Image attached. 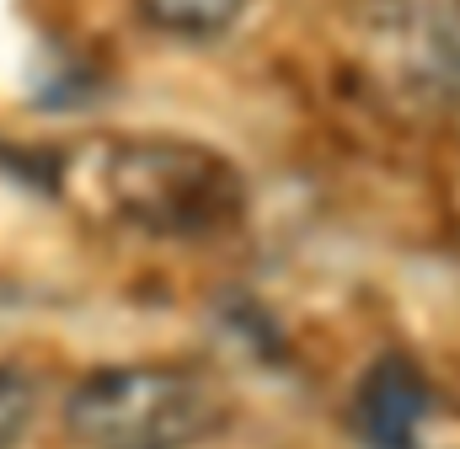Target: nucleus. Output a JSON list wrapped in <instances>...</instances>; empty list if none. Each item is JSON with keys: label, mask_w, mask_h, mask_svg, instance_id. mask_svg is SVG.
Masks as SVG:
<instances>
[{"label": "nucleus", "mask_w": 460, "mask_h": 449, "mask_svg": "<svg viewBox=\"0 0 460 449\" xmlns=\"http://www.w3.org/2000/svg\"><path fill=\"white\" fill-rule=\"evenodd\" d=\"M59 188L92 220L172 241L230 230L246 204L241 172L193 139H86L59 155Z\"/></svg>", "instance_id": "f257e3e1"}, {"label": "nucleus", "mask_w": 460, "mask_h": 449, "mask_svg": "<svg viewBox=\"0 0 460 449\" xmlns=\"http://www.w3.org/2000/svg\"><path fill=\"white\" fill-rule=\"evenodd\" d=\"M226 423V391L193 364H118L86 374L65 401L81 449H199Z\"/></svg>", "instance_id": "f03ea898"}, {"label": "nucleus", "mask_w": 460, "mask_h": 449, "mask_svg": "<svg viewBox=\"0 0 460 449\" xmlns=\"http://www.w3.org/2000/svg\"><path fill=\"white\" fill-rule=\"evenodd\" d=\"M353 65L402 118L460 112V0H358Z\"/></svg>", "instance_id": "7ed1b4c3"}, {"label": "nucleus", "mask_w": 460, "mask_h": 449, "mask_svg": "<svg viewBox=\"0 0 460 449\" xmlns=\"http://www.w3.org/2000/svg\"><path fill=\"white\" fill-rule=\"evenodd\" d=\"M429 380L418 374L412 358L402 353H385L364 380H358V396H353V423L364 434L369 449H407L418 423L429 418Z\"/></svg>", "instance_id": "20e7f679"}, {"label": "nucleus", "mask_w": 460, "mask_h": 449, "mask_svg": "<svg viewBox=\"0 0 460 449\" xmlns=\"http://www.w3.org/2000/svg\"><path fill=\"white\" fill-rule=\"evenodd\" d=\"M246 11V0H139V16L172 38H215Z\"/></svg>", "instance_id": "39448f33"}, {"label": "nucleus", "mask_w": 460, "mask_h": 449, "mask_svg": "<svg viewBox=\"0 0 460 449\" xmlns=\"http://www.w3.org/2000/svg\"><path fill=\"white\" fill-rule=\"evenodd\" d=\"M38 418V391L22 369L0 364V449H16Z\"/></svg>", "instance_id": "423d86ee"}]
</instances>
